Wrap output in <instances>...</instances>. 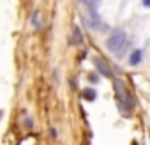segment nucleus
<instances>
[{
  "instance_id": "2",
  "label": "nucleus",
  "mask_w": 150,
  "mask_h": 145,
  "mask_svg": "<svg viewBox=\"0 0 150 145\" xmlns=\"http://www.w3.org/2000/svg\"><path fill=\"white\" fill-rule=\"evenodd\" d=\"M125 43H127L125 34H124V32H115V34H111V36L108 37L106 46H108V50H110L111 53H118V51L125 46Z\"/></svg>"
},
{
  "instance_id": "8",
  "label": "nucleus",
  "mask_w": 150,
  "mask_h": 145,
  "mask_svg": "<svg viewBox=\"0 0 150 145\" xmlns=\"http://www.w3.org/2000/svg\"><path fill=\"white\" fill-rule=\"evenodd\" d=\"M143 6L145 7H150V0H143Z\"/></svg>"
},
{
  "instance_id": "1",
  "label": "nucleus",
  "mask_w": 150,
  "mask_h": 145,
  "mask_svg": "<svg viewBox=\"0 0 150 145\" xmlns=\"http://www.w3.org/2000/svg\"><path fill=\"white\" fill-rule=\"evenodd\" d=\"M115 90H117V101H118V110L125 115V117H129L131 115V112L134 110V97L129 94V90L124 87V83L122 82H115Z\"/></svg>"
},
{
  "instance_id": "3",
  "label": "nucleus",
  "mask_w": 150,
  "mask_h": 145,
  "mask_svg": "<svg viewBox=\"0 0 150 145\" xmlns=\"http://www.w3.org/2000/svg\"><path fill=\"white\" fill-rule=\"evenodd\" d=\"M92 62H94V65L97 67V71L101 72L103 76H106V78H111V69H110V65H108L104 60H101L99 57H94V60H92Z\"/></svg>"
},
{
  "instance_id": "7",
  "label": "nucleus",
  "mask_w": 150,
  "mask_h": 145,
  "mask_svg": "<svg viewBox=\"0 0 150 145\" xmlns=\"http://www.w3.org/2000/svg\"><path fill=\"white\" fill-rule=\"evenodd\" d=\"M32 25H34L35 28L41 27V23H39V13H34V16H32Z\"/></svg>"
},
{
  "instance_id": "4",
  "label": "nucleus",
  "mask_w": 150,
  "mask_h": 145,
  "mask_svg": "<svg viewBox=\"0 0 150 145\" xmlns=\"http://www.w3.org/2000/svg\"><path fill=\"white\" fill-rule=\"evenodd\" d=\"M141 58H143V51H141V50H134V51L131 53V57H129V64H131V65H138V64L141 62Z\"/></svg>"
},
{
  "instance_id": "5",
  "label": "nucleus",
  "mask_w": 150,
  "mask_h": 145,
  "mask_svg": "<svg viewBox=\"0 0 150 145\" xmlns=\"http://www.w3.org/2000/svg\"><path fill=\"white\" fill-rule=\"evenodd\" d=\"M72 43H76V44H81L83 43V36H81V30L78 28V27H74V30H72Z\"/></svg>"
},
{
  "instance_id": "6",
  "label": "nucleus",
  "mask_w": 150,
  "mask_h": 145,
  "mask_svg": "<svg viewBox=\"0 0 150 145\" xmlns=\"http://www.w3.org/2000/svg\"><path fill=\"white\" fill-rule=\"evenodd\" d=\"M83 97H85L87 101H94V99L97 97V92H96L94 89H85V90H83Z\"/></svg>"
}]
</instances>
